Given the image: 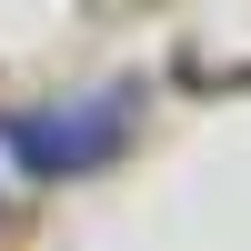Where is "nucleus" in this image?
I'll use <instances>...</instances> for the list:
<instances>
[{
  "label": "nucleus",
  "instance_id": "obj_1",
  "mask_svg": "<svg viewBox=\"0 0 251 251\" xmlns=\"http://www.w3.org/2000/svg\"><path fill=\"white\" fill-rule=\"evenodd\" d=\"M121 141H131V100H121V91H91V100H60V111H20V121H10V151H20L30 181L100 171Z\"/></svg>",
  "mask_w": 251,
  "mask_h": 251
}]
</instances>
